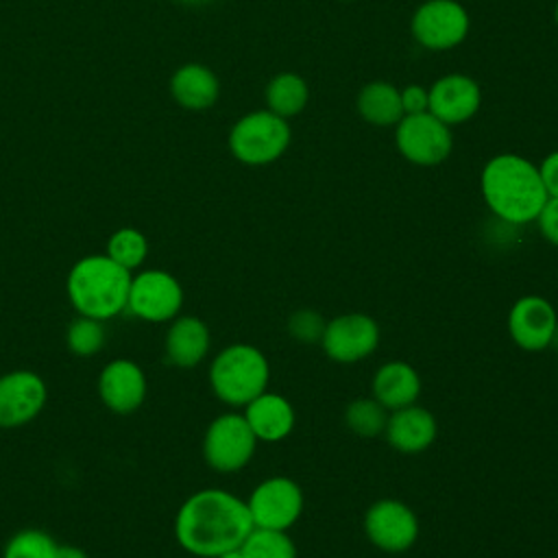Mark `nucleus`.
Masks as SVG:
<instances>
[{
  "mask_svg": "<svg viewBox=\"0 0 558 558\" xmlns=\"http://www.w3.org/2000/svg\"><path fill=\"white\" fill-rule=\"evenodd\" d=\"M253 527L246 501L222 488L192 493L174 514L177 543L198 558L240 547Z\"/></svg>",
  "mask_w": 558,
  "mask_h": 558,
  "instance_id": "f257e3e1",
  "label": "nucleus"
},
{
  "mask_svg": "<svg viewBox=\"0 0 558 558\" xmlns=\"http://www.w3.org/2000/svg\"><path fill=\"white\" fill-rule=\"evenodd\" d=\"M480 192L490 214L510 227L534 222L549 198L538 166L517 153H499L484 163Z\"/></svg>",
  "mask_w": 558,
  "mask_h": 558,
  "instance_id": "f03ea898",
  "label": "nucleus"
},
{
  "mask_svg": "<svg viewBox=\"0 0 558 558\" xmlns=\"http://www.w3.org/2000/svg\"><path fill=\"white\" fill-rule=\"evenodd\" d=\"M133 272L105 253L81 257L68 272L65 292L76 314L109 320L126 310Z\"/></svg>",
  "mask_w": 558,
  "mask_h": 558,
  "instance_id": "7ed1b4c3",
  "label": "nucleus"
},
{
  "mask_svg": "<svg viewBox=\"0 0 558 558\" xmlns=\"http://www.w3.org/2000/svg\"><path fill=\"white\" fill-rule=\"evenodd\" d=\"M270 366L266 355L244 342L225 347L209 364L211 392L227 405L244 408L268 388Z\"/></svg>",
  "mask_w": 558,
  "mask_h": 558,
  "instance_id": "20e7f679",
  "label": "nucleus"
},
{
  "mask_svg": "<svg viewBox=\"0 0 558 558\" xmlns=\"http://www.w3.org/2000/svg\"><path fill=\"white\" fill-rule=\"evenodd\" d=\"M290 142V122L266 107L238 118L227 137L231 155L244 166L275 163L279 157H283Z\"/></svg>",
  "mask_w": 558,
  "mask_h": 558,
  "instance_id": "39448f33",
  "label": "nucleus"
},
{
  "mask_svg": "<svg viewBox=\"0 0 558 558\" xmlns=\"http://www.w3.org/2000/svg\"><path fill=\"white\" fill-rule=\"evenodd\" d=\"M471 28L469 11L458 0H425L410 17L414 41L432 52H445L460 46Z\"/></svg>",
  "mask_w": 558,
  "mask_h": 558,
  "instance_id": "423d86ee",
  "label": "nucleus"
},
{
  "mask_svg": "<svg viewBox=\"0 0 558 558\" xmlns=\"http://www.w3.org/2000/svg\"><path fill=\"white\" fill-rule=\"evenodd\" d=\"M395 146L405 161L432 168L449 159L453 150V133L451 126L429 111L412 113L395 124Z\"/></svg>",
  "mask_w": 558,
  "mask_h": 558,
  "instance_id": "0eeeda50",
  "label": "nucleus"
},
{
  "mask_svg": "<svg viewBox=\"0 0 558 558\" xmlns=\"http://www.w3.org/2000/svg\"><path fill=\"white\" fill-rule=\"evenodd\" d=\"M257 447V438L246 418L235 412L216 416L203 436V458L218 473L244 469Z\"/></svg>",
  "mask_w": 558,
  "mask_h": 558,
  "instance_id": "6e6552de",
  "label": "nucleus"
},
{
  "mask_svg": "<svg viewBox=\"0 0 558 558\" xmlns=\"http://www.w3.org/2000/svg\"><path fill=\"white\" fill-rule=\"evenodd\" d=\"M183 307L179 279L161 268H146L131 277L126 310L146 323H170Z\"/></svg>",
  "mask_w": 558,
  "mask_h": 558,
  "instance_id": "1a4fd4ad",
  "label": "nucleus"
},
{
  "mask_svg": "<svg viewBox=\"0 0 558 558\" xmlns=\"http://www.w3.org/2000/svg\"><path fill=\"white\" fill-rule=\"evenodd\" d=\"M246 506L255 527L286 532L303 512V490L294 480L275 475L253 488Z\"/></svg>",
  "mask_w": 558,
  "mask_h": 558,
  "instance_id": "9d476101",
  "label": "nucleus"
},
{
  "mask_svg": "<svg viewBox=\"0 0 558 558\" xmlns=\"http://www.w3.org/2000/svg\"><path fill=\"white\" fill-rule=\"evenodd\" d=\"M364 532L368 541L388 554L410 549L418 538V519L410 506L399 499H379L364 514Z\"/></svg>",
  "mask_w": 558,
  "mask_h": 558,
  "instance_id": "9b49d317",
  "label": "nucleus"
},
{
  "mask_svg": "<svg viewBox=\"0 0 558 558\" xmlns=\"http://www.w3.org/2000/svg\"><path fill=\"white\" fill-rule=\"evenodd\" d=\"M48 399L46 381L39 373L15 368L0 375V427L15 429L39 416Z\"/></svg>",
  "mask_w": 558,
  "mask_h": 558,
  "instance_id": "f8f14e48",
  "label": "nucleus"
},
{
  "mask_svg": "<svg viewBox=\"0 0 558 558\" xmlns=\"http://www.w3.org/2000/svg\"><path fill=\"white\" fill-rule=\"evenodd\" d=\"M320 344L333 362L353 364L368 357L379 344V327L368 314H342L327 320Z\"/></svg>",
  "mask_w": 558,
  "mask_h": 558,
  "instance_id": "ddd939ff",
  "label": "nucleus"
},
{
  "mask_svg": "<svg viewBox=\"0 0 558 558\" xmlns=\"http://www.w3.org/2000/svg\"><path fill=\"white\" fill-rule=\"evenodd\" d=\"M480 107L482 87L469 74L451 72L427 87V111L451 129L469 122Z\"/></svg>",
  "mask_w": 558,
  "mask_h": 558,
  "instance_id": "4468645a",
  "label": "nucleus"
},
{
  "mask_svg": "<svg viewBox=\"0 0 558 558\" xmlns=\"http://www.w3.org/2000/svg\"><path fill=\"white\" fill-rule=\"evenodd\" d=\"M96 390L107 410L126 416L137 412L146 401L148 381L144 368L137 362L129 357H116L102 366Z\"/></svg>",
  "mask_w": 558,
  "mask_h": 558,
  "instance_id": "2eb2a0df",
  "label": "nucleus"
},
{
  "mask_svg": "<svg viewBox=\"0 0 558 558\" xmlns=\"http://www.w3.org/2000/svg\"><path fill=\"white\" fill-rule=\"evenodd\" d=\"M558 316L554 305L536 294L519 299L508 312V333L525 351H543L551 344Z\"/></svg>",
  "mask_w": 558,
  "mask_h": 558,
  "instance_id": "dca6fc26",
  "label": "nucleus"
},
{
  "mask_svg": "<svg viewBox=\"0 0 558 558\" xmlns=\"http://www.w3.org/2000/svg\"><path fill=\"white\" fill-rule=\"evenodd\" d=\"M211 347L209 327L198 316H177L170 320L163 351L166 360L179 368L198 366Z\"/></svg>",
  "mask_w": 558,
  "mask_h": 558,
  "instance_id": "f3484780",
  "label": "nucleus"
},
{
  "mask_svg": "<svg viewBox=\"0 0 558 558\" xmlns=\"http://www.w3.org/2000/svg\"><path fill=\"white\" fill-rule=\"evenodd\" d=\"M436 418L429 410L412 403L388 414L386 440L392 449L401 453L425 451L436 438Z\"/></svg>",
  "mask_w": 558,
  "mask_h": 558,
  "instance_id": "a211bd4d",
  "label": "nucleus"
},
{
  "mask_svg": "<svg viewBox=\"0 0 558 558\" xmlns=\"http://www.w3.org/2000/svg\"><path fill=\"white\" fill-rule=\"evenodd\" d=\"M242 416L246 418L248 427L253 429L257 440L279 442L283 440L294 427V408L292 403L277 395L264 390L253 401L244 405Z\"/></svg>",
  "mask_w": 558,
  "mask_h": 558,
  "instance_id": "6ab92c4d",
  "label": "nucleus"
},
{
  "mask_svg": "<svg viewBox=\"0 0 558 558\" xmlns=\"http://www.w3.org/2000/svg\"><path fill=\"white\" fill-rule=\"evenodd\" d=\"M170 94L183 109L205 111L216 105L220 96V81L211 68L203 63H185L174 70L170 78Z\"/></svg>",
  "mask_w": 558,
  "mask_h": 558,
  "instance_id": "aec40b11",
  "label": "nucleus"
},
{
  "mask_svg": "<svg viewBox=\"0 0 558 558\" xmlns=\"http://www.w3.org/2000/svg\"><path fill=\"white\" fill-rule=\"evenodd\" d=\"M373 399H377L388 412L416 403L421 395V377L418 373L401 360L386 362L373 375Z\"/></svg>",
  "mask_w": 558,
  "mask_h": 558,
  "instance_id": "412c9836",
  "label": "nucleus"
},
{
  "mask_svg": "<svg viewBox=\"0 0 558 558\" xmlns=\"http://www.w3.org/2000/svg\"><path fill=\"white\" fill-rule=\"evenodd\" d=\"M355 111L371 126H395L403 118L401 89L390 81H368L355 96Z\"/></svg>",
  "mask_w": 558,
  "mask_h": 558,
  "instance_id": "4be33fe9",
  "label": "nucleus"
},
{
  "mask_svg": "<svg viewBox=\"0 0 558 558\" xmlns=\"http://www.w3.org/2000/svg\"><path fill=\"white\" fill-rule=\"evenodd\" d=\"M266 109L290 120L305 111L310 102V85L296 72H279L264 87Z\"/></svg>",
  "mask_w": 558,
  "mask_h": 558,
  "instance_id": "5701e85b",
  "label": "nucleus"
},
{
  "mask_svg": "<svg viewBox=\"0 0 558 558\" xmlns=\"http://www.w3.org/2000/svg\"><path fill=\"white\" fill-rule=\"evenodd\" d=\"M105 255L111 257L122 268L133 272V270L142 268V264L146 262V255H148L146 235L140 229L122 227L109 235Z\"/></svg>",
  "mask_w": 558,
  "mask_h": 558,
  "instance_id": "b1692460",
  "label": "nucleus"
},
{
  "mask_svg": "<svg viewBox=\"0 0 558 558\" xmlns=\"http://www.w3.org/2000/svg\"><path fill=\"white\" fill-rule=\"evenodd\" d=\"M240 551L244 558H296V547L283 530L253 527L242 541Z\"/></svg>",
  "mask_w": 558,
  "mask_h": 558,
  "instance_id": "393cba45",
  "label": "nucleus"
},
{
  "mask_svg": "<svg viewBox=\"0 0 558 558\" xmlns=\"http://www.w3.org/2000/svg\"><path fill=\"white\" fill-rule=\"evenodd\" d=\"M388 410L377 399H355L344 410L347 427L364 438H373L384 434L388 423Z\"/></svg>",
  "mask_w": 558,
  "mask_h": 558,
  "instance_id": "a878e982",
  "label": "nucleus"
},
{
  "mask_svg": "<svg viewBox=\"0 0 558 558\" xmlns=\"http://www.w3.org/2000/svg\"><path fill=\"white\" fill-rule=\"evenodd\" d=\"M105 342H107V331L102 320L76 314V318L65 329V344L78 357L96 355L105 347Z\"/></svg>",
  "mask_w": 558,
  "mask_h": 558,
  "instance_id": "bb28decb",
  "label": "nucleus"
},
{
  "mask_svg": "<svg viewBox=\"0 0 558 558\" xmlns=\"http://www.w3.org/2000/svg\"><path fill=\"white\" fill-rule=\"evenodd\" d=\"M59 543L39 527L17 530L4 545L2 558H54Z\"/></svg>",
  "mask_w": 558,
  "mask_h": 558,
  "instance_id": "cd10ccee",
  "label": "nucleus"
},
{
  "mask_svg": "<svg viewBox=\"0 0 558 558\" xmlns=\"http://www.w3.org/2000/svg\"><path fill=\"white\" fill-rule=\"evenodd\" d=\"M327 320L323 314H318L316 310H296L290 318H288V333L303 344H316L320 342L323 333H325Z\"/></svg>",
  "mask_w": 558,
  "mask_h": 558,
  "instance_id": "c85d7f7f",
  "label": "nucleus"
},
{
  "mask_svg": "<svg viewBox=\"0 0 558 558\" xmlns=\"http://www.w3.org/2000/svg\"><path fill=\"white\" fill-rule=\"evenodd\" d=\"M534 222L538 225L541 235H543L549 244L558 246V196H551V198L545 201V205H543V209L538 211V216H536Z\"/></svg>",
  "mask_w": 558,
  "mask_h": 558,
  "instance_id": "c756f323",
  "label": "nucleus"
},
{
  "mask_svg": "<svg viewBox=\"0 0 558 558\" xmlns=\"http://www.w3.org/2000/svg\"><path fill=\"white\" fill-rule=\"evenodd\" d=\"M401 105H403V116L427 111V87L418 83L405 85L401 89Z\"/></svg>",
  "mask_w": 558,
  "mask_h": 558,
  "instance_id": "7c9ffc66",
  "label": "nucleus"
},
{
  "mask_svg": "<svg viewBox=\"0 0 558 558\" xmlns=\"http://www.w3.org/2000/svg\"><path fill=\"white\" fill-rule=\"evenodd\" d=\"M538 174L547 196H558V150H551L538 163Z\"/></svg>",
  "mask_w": 558,
  "mask_h": 558,
  "instance_id": "2f4dec72",
  "label": "nucleus"
},
{
  "mask_svg": "<svg viewBox=\"0 0 558 558\" xmlns=\"http://www.w3.org/2000/svg\"><path fill=\"white\" fill-rule=\"evenodd\" d=\"M54 558H89L85 549L76 547V545H59Z\"/></svg>",
  "mask_w": 558,
  "mask_h": 558,
  "instance_id": "473e14b6",
  "label": "nucleus"
},
{
  "mask_svg": "<svg viewBox=\"0 0 558 558\" xmlns=\"http://www.w3.org/2000/svg\"><path fill=\"white\" fill-rule=\"evenodd\" d=\"M216 558H244L242 556V551H240V547H235V549H229V551H222L220 556H216Z\"/></svg>",
  "mask_w": 558,
  "mask_h": 558,
  "instance_id": "72a5a7b5",
  "label": "nucleus"
},
{
  "mask_svg": "<svg viewBox=\"0 0 558 558\" xmlns=\"http://www.w3.org/2000/svg\"><path fill=\"white\" fill-rule=\"evenodd\" d=\"M549 347H554L556 351H558V325H556V329H554V336H551V344Z\"/></svg>",
  "mask_w": 558,
  "mask_h": 558,
  "instance_id": "f704fd0d",
  "label": "nucleus"
},
{
  "mask_svg": "<svg viewBox=\"0 0 558 558\" xmlns=\"http://www.w3.org/2000/svg\"><path fill=\"white\" fill-rule=\"evenodd\" d=\"M185 4H207V2H211V0H183Z\"/></svg>",
  "mask_w": 558,
  "mask_h": 558,
  "instance_id": "c9c22d12",
  "label": "nucleus"
},
{
  "mask_svg": "<svg viewBox=\"0 0 558 558\" xmlns=\"http://www.w3.org/2000/svg\"><path fill=\"white\" fill-rule=\"evenodd\" d=\"M554 20H556V26H558V0H556V7H554Z\"/></svg>",
  "mask_w": 558,
  "mask_h": 558,
  "instance_id": "e433bc0d",
  "label": "nucleus"
},
{
  "mask_svg": "<svg viewBox=\"0 0 558 558\" xmlns=\"http://www.w3.org/2000/svg\"><path fill=\"white\" fill-rule=\"evenodd\" d=\"M342 2H351V0H342Z\"/></svg>",
  "mask_w": 558,
  "mask_h": 558,
  "instance_id": "4c0bfd02",
  "label": "nucleus"
}]
</instances>
